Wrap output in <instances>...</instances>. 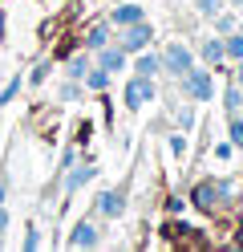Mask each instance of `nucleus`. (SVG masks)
<instances>
[{
    "mask_svg": "<svg viewBox=\"0 0 243 252\" xmlns=\"http://www.w3.org/2000/svg\"><path fill=\"white\" fill-rule=\"evenodd\" d=\"M183 90H187V98L190 102H211L215 98V82H211V69H187L183 73Z\"/></svg>",
    "mask_w": 243,
    "mask_h": 252,
    "instance_id": "nucleus-1",
    "label": "nucleus"
},
{
    "mask_svg": "<svg viewBox=\"0 0 243 252\" xmlns=\"http://www.w3.org/2000/svg\"><path fill=\"white\" fill-rule=\"evenodd\" d=\"M154 41V29L146 25V21H134V25H122V33H118V45L126 49V57L130 53H142L146 45Z\"/></svg>",
    "mask_w": 243,
    "mask_h": 252,
    "instance_id": "nucleus-2",
    "label": "nucleus"
},
{
    "mask_svg": "<svg viewBox=\"0 0 243 252\" xmlns=\"http://www.w3.org/2000/svg\"><path fill=\"white\" fill-rule=\"evenodd\" d=\"M122 98H126V110H142L146 102L154 98V77H146V73H134V77L126 82V94H122Z\"/></svg>",
    "mask_w": 243,
    "mask_h": 252,
    "instance_id": "nucleus-3",
    "label": "nucleus"
},
{
    "mask_svg": "<svg viewBox=\"0 0 243 252\" xmlns=\"http://www.w3.org/2000/svg\"><path fill=\"white\" fill-rule=\"evenodd\" d=\"M158 57H162V69H166L170 77H183V73L194 65V53L187 49V45H166Z\"/></svg>",
    "mask_w": 243,
    "mask_h": 252,
    "instance_id": "nucleus-4",
    "label": "nucleus"
},
{
    "mask_svg": "<svg viewBox=\"0 0 243 252\" xmlns=\"http://www.w3.org/2000/svg\"><path fill=\"white\" fill-rule=\"evenodd\" d=\"M93 212L102 216V220H122L126 216V195L118 191V187H106V191H97Z\"/></svg>",
    "mask_w": 243,
    "mask_h": 252,
    "instance_id": "nucleus-5",
    "label": "nucleus"
},
{
    "mask_svg": "<svg viewBox=\"0 0 243 252\" xmlns=\"http://www.w3.org/2000/svg\"><path fill=\"white\" fill-rule=\"evenodd\" d=\"M219 199L223 195H219V183L215 179H199V183L190 187V203H194V208H203V212H211Z\"/></svg>",
    "mask_w": 243,
    "mask_h": 252,
    "instance_id": "nucleus-6",
    "label": "nucleus"
},
{
    "mask_svg": "<svg viewBox=\"0 0 243 252\" xmlns=\"http://www.w3.org/2000/svg\"><path fill=\"white\" fill-rule=\"evenodd\" d=\"M102 244V228L93 220H81V224L69 232V248H97Z\"/></svg>",
    "mask_w": 243,
    "mask_h": 252,
    "instance_id": "nucleus-7",
    "label": "nucleus"
},
{
    "mask_svg": "<svg viewBox=\"0 0 243 252\" xmlns=\"http://www.w3.org/2000/svg\"><path fill=\"white\" fill-rule=\"evenodd\" d=\"M93 175H97V167H93V163H73L69 171H65V195L81 191V187H85Z\"/></svg>",
    "mask_w": 243,
    "mask_h": 252,
    "instance_id": "nucleus-8",
    "label": "nucleus"
},
{
    "mask_svg": "<svg viewBox=\"0 0 243 252\" xmlns=\"http://www.w3.org/2000/svg\"><path fill=\"white\" fill-rule=\"evenodd\" d=\"M93 65H102L106 73H118V69H126V49H122V45H102Z\"/></svg>",
    "mask_w": 243,
    "mask_h": 252,
    "instance_id": "nucleus-9",
    "label": "nucleus"
},
{
    "mask_svg": "<svg viewBox=\"0 0 243 252\" xmlns=\"http://www.w3.org/2000/svg\"><path fill=\"white\" fill-rule=\"evenodd\" d=\"M109 33H113V25H109V21H97V25H89V29H85V37H81V45H85L89 53H97L102 45H109V41H113Z\"/></svg>",
    "mask_w": 243,
    "mask_h": 252,
    "instance_id": "nucleus-10",
    "label": "nucleus"
},
{
    "mask_svg": "<svg viewBox=\"0 0 243 252\" xmlns=\"http://www.w3.org/2000/svg\"><path fill=\"white\" fill-rule=\"evenodd\" d=\"M134 21H146V12H142V4H118L109 12V25H134Z\"/></svg>",
    "mask_w": 243,
    "mask_h": 252,
    "instance_id": "nucleus-11",
    "label": "nucleus"
},
{
    "mask_svg": "<svg viewBox=\"0 0 243 252\" xmlns=\"http://www.w3.org/2000/svg\"><path fill=\"white\" fill-rule=\"evenodd\" d=\"M199 57L207 61V65H219V61H227V53H223V37H207V41L199 45Z\"/></svg>",
    "mask_w": 243,
    "mask_h": 252,
    "instance_id": "nucleus-12",
    "label": "nucleus"
},
{
    "mask_svg": "<svg viewBox=\"0 0 243 252\" xmlns=\"http://www.w3.org/2000/svg\"><path fill=\"white\" fill-rule=\"evenodd\" d=\"M134 73H146V77L162 73V57H158V53H146V49H142V53L134 57Z\"/></svg>",
    "mask_w": 243,
    "mask_h": 252,
    "instance_id": "nucleus-13",
    "label": "nucleus"
},
{
    "mask_svg": "<svg viewBox=\"0 0 243 252\" xmlns=\"http://www.w3.org/2000/svg\"><path fill=\"white\" fill-rule=\"evenodd\" d=\"M223 110H227V118L243 110V86H227L223 90Z\"/></svg>",
    "mask_w": 243,
    "mask_h": 252,
    "instance_id": "nucleus-14",
    "label": "nucleus"
},
{
    "mask_svg": "<svg viewBox=\"0 0 243 252\" xmlns=\"http://www.w3.org/2000/svg\"><path fill=\"white\" fill-rule=\"evenodd\" d=\"M109 77H113V73H106L102 65H89V69H85V77H81V82H85L89 90H102V94H106V86H109Z\"/></svg>",
    "mask_w": 243,
    "mask_h": 252,
    "instance_id": "nucleus-15",
    "label": "nucleus"
},
{
    "mask_svg": "<svg viewBox=\"0 0 243 252\" xmlns=\"http://www.w3.org/2000/svg\"><path fill=\"white\" fill-rule=\"evenodd\" d=\"M89 65H93V61H89V49H85V53H73V57H69V65H65V73H69V77H77V82H81Z\"/></svg>",
    "mask_w": 243,
    "mask_h": 252,
    "instance_id": "nucleus-16",
    "label": "nucleus"
},
{
    "mask_svg": "<svg viewBox=\"0 0 243 252\" xmlns=\"http://www.w3.org/2000/svg\"><path fill=\"white\" fill-rule=\"evenodd\" d=\"M223 53H227V61H243V33L231 29V37H223Z\"/></svg>",
    "mask_w": 243,
    "mask_h": 252,
    "instance_id": "nucleus-17",
    "label": "nucleus"
},
{
    "mask_svg": "<svg viewBox=\"0 0 243 252\" xmlns=\"http://www.w3.org/2000/svg\"><path fill=\"white\" fill-rule=\"evenodd\" d=\"M77 94H81V82H77V77H69V82L61 86V102H77Z\"/></svg>",
    "mask_w": 243,
    "mask_h": 252,
    "instance_id": "nucleus-18",
    "label": "nucleus"
},
{
    "mask_svg": "<svg viewBox=\"0 0 243 252\" xmlns=\"http://www.w3.org/2000/svg\"><path fill=\"white\" fill-rule=\"evenodd\" d=\"M194 8H199V17H215L223 8V0H194Z\"/></svg>",
    "mask_w": 243,
    "mask_h": 252,
    "instance_id": "nucleus-19",
    "label": "nucleus"
},
{
    "mask_svg": "<svg viewBox=\"0 0 243 252\" xmlns=\"http://www.w3.org/2000/svg\"><path fill=\"white\" fill-rule=\"evenodd\" d=\"M227 134H231V147H243V118L239 114H231V130Z\"/></svg>",
    "mask_w": 243,
    "mask_h": 252,
    "instance_id": "nucleus-20",
    "label": "nucleus"
},
{
    "mask_svg": "<svg viewBox=\"0 0 243 252\" xmlns=\"http://www.w3.org/2000/svg\"><path fill=\"white\" fill-rule=\"evenodd\" d=\"M45 77H49V61H41V65H32V69H28V86H41Z\"/></svg>",
    "mask_w": 243,
    "mask_h": 252,
    "instance_id": "nucleus-21",
    "label": "nucleus"
},
{
    "mask_svg": "<svg viewBox=\"0 0 243 252\" xmlns=\"http://www.w3.org/2000/svg\"><path fill=\"white\" fill-rule=\"evenodd\" d=\"M16 94H21V77H12V82L4 86V94H0V106H8V102L16 98Z\"/></svg>",
    "mask_w": 243,
    "mask_h": 252,
    "instance_id": "nucleus-22",
    "label": "nucleus"
},
{
    "mask_svg": "<svg viewBox=\"0 0 243 252\" xmlns=\"http://www.w3.org/2000/svg\"><path fill=\"white\" fill-rule=\"evenodd\" d=\"M37 248H41V232L28 228V236H25V252H37Z\"/></svg>",
    "mask_w": 243,
    "mask_h": 252,
    "instance_id": "nucleus-23",
    "label": "nucleus"
},
{
    "mask_svg": "<svg viewBox=\"0 0 243 252\" xmlns=\"http://www.w3.org/2000/svg\"><path fill=\"white\" fill-rule=\"evenodd\" d=\"M215 21H219V33H231L235 21H231V12H215Z\"/></svg>",
    "mask_w": 243,
    "mask_h": 252,
    "instance_id": "nucleus-24",
    "label": "nucleus"
},
{
    "mask_svg": "<svg viewBox=\"0 0 243 252\" xmlns=\"http://www.w3.org/2000/svg\"><path fill=\"white\" fill-rule=\"evenodd\" d=\"M170 151H174V155H183V151H187V143H183V134H170Z\"/></svg>",
    "mask_w": 243,
    "mask_h": 252,
    "instance_id": "nucleus-25",
    "label": "nucleus"
},
{
    "mask_svg": "<svg viewBox=\"0 0 243 252\" xmlns=\"http://www.w3.org/2000/svg\"><path fill=\"white\" fill-rule=\"evenodd\" d=\"M215 159H231V143H219L215 147Z\"/></svg>",
    "mask_w": 243,
    "mask_h": 252,
    "instance_id": "nucleus-26",
    "label": "nucleus"
},
{
    "mask_svg": "<svg viewBox=\"0 0 243 252\" xmlns=\"http://www.w3.org/2000/svg\"><path fill=\"white\" fill-rule=\"evenodd\" d=\"M0 232H8V208L0 203Z\"/></svg>",
    "mask_w": 243,
    "mask_h": 252,
    "instance_id": "nucleus-27",
    "label": "nucleus"
},
{
    "mask_svg": "<svg viewBox=\"0 0 243 252\" xmlns=\"http://www.w3.org/2000/svg\"><path fill=\"white\" fill-rule=\"evenodd\" d=\"M235 86H243V61H235Z\"/></svg>",
    "mask_w": 243,
    "mask_h": 252,
    "instance_id": "nucleus-28",
    "label": "nucleus"
},
{
    "mask_svg": "<svg viewBox=\"0 0 243 252\" xmlns=\"http://www.w3.org/2000/svg\"><path fill=\"white\" fill-rule=\"evenodd\" d=\"M4 195H8V183H4V179H0V203H4Z\"/></svg>",
    "mask_w": 243,
    "mask_h": 252,
    "instance_id": "nucleus-29",
    "label": "nucleus"
},
{
    "mask_svg": "<svg viewBox=\"0 0 243 252\" xmlns=\"http://www.w3.org/2000/svg\"><path fill=\"white\" fill-rule=\"evenodd\" d=\"M4 25H8V21H4V8H0V37H4Z\"/></svg>",
    "mask_w": 243,
    "mask_h": 252,
    "instance_id": "nucleus-30",
    "label": "nucleus"
},
{
    "mask_svg": "<svg viewBox=\"0 0 243 252\" xmlns=\"http://www.w3.org/2000/svg\"><path fill=\"white\" fill-rule=\"evenodd\" d=\"M227 4H231V8H243V0H227Z\"/></svg>",
    "mask_w": 243,
    "mask_h": 252,
    "instance_id": "nucleus-31",
    "label": "nucleus"
},
{
    "mask_svg": "<svg viewBox=\"0 0 243 252\" xmlns=\"http://www.w3.org/2000/svg\"><path fill=\"white\" fill-rule=\"evenodd\" d=\"M41 4H49V0H41Z\"/></svg>",
    "mask_w": 243,
    "mask_h": 252,
    "instance_id": "nucleus-32",
    "label": "nucleus"
},
{
    "mask_svg": "<svg viewBox=\"0 0 243 252\" xmlns=\"http://www.w3.org/2000/svg\"><path fill=\"white\" fill-rule=\"evenodd\" d=\"M239 33H243V25H239Z\"/></svg>",
    "mask_w": 243,
    "mask_h": 252,
    "instance_id": "nucleus-33",
    "label": "nucleus"
}]
</instances>
